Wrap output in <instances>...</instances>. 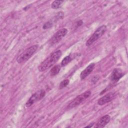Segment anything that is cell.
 <instances>
[{"instance_id": "obj_11", "label": "cell", "mask_w": 128, "mask_h": 128, "mask_svg": "<svg viewBox=\"0 0 128 128\" xmlns=\"http://www.w3.org/2000/svg\"><path fill=\"white\" fill-rule=\"evenodd\" d=\"M61 67L59 65L54 66L50 70V75L51 76H56L60 72Z\"/></svg>"}, {"instance_id": "obj_3", "label": "cell", "mask_w": 128, "mask_h": 128, "mask_svg": "<svg viewBox=\"0 0 128 128\" xmlns=\"http://www.w3.org/2000/svg\"><path fill=\"white\" fill-rule=\"evenodd\" d=\"M107 28L105 25H102L98 28L92 36L88 39L86 42V46H90L99 38H100L106 31Z\"/></svg>"}, {"instance_id": "obj_2", "label": "cell", "mask_w": 128, "mask_h": 128, "mask_svg": "<svg viewBox=\"0 0 128 128\" xmlns=\"http://www.w3.org/2000/svg\"><path fill=\"white\" fill-rule=\"evenodd\" d=\"M38 48V44L33 45L28 48L18 56L16 60L17 62L22 64L28 61L36 53Z\"/></svg>"}, {"instance_id": "obj_15", "label": "cell", "mask_w": 128, "mask_h": 128, "mask_svg": "<svg viewBox=\"0 0 128 128\" xmlns=\"http://www.w3.org/2000/svg\"><path fill=\"white\" fill-rule=\"evenodd\" d=\"M53 26V21H48L46 22L43 26H42V28L44 30H46V29H48V28H52Z\"/></svg>"}, {"instance_id": "obj_14", "label": "cell", "mask_w": 128, "mask_h": 128, "mask_svg": "<svg viewBox=\"0 0 128 128\" xmlns=\"http://www.w3.org/2000/svg\"><path fill=\"white\" fill-rule=\"evenodd\" d=\"M69 83H70V80L68 79H65L60 83L58 88L60 90L63 89L64 88H66L69 84Z\"/></svg>"}, {"instance_id": "obj_1", "label": "cell", "mask_w": 128, "mask_h": 128, "mask_svg": "<svg viewBox=\"0 0 128 128\" xmlns=\"http://www.w3.org/2000/svg\"><path fill=\"white\" fill-rule=\"evenodd\" d=\"M62 55V52L60 50L51 54L38 66V70L40 72H46L58 62Z\"/></svg>"}, {"instance_id": "obj_12", "label": "cell", "mask_w": 128, "mask_h": 128, "mask_svg": "<svg viewBox=\"0 0 128 128\" xmlns=\"http://www.w3.org/2000/svg\"><path fill=\"white\" fill-rule=\"evenodd\" d=\"M64 2L63 0H54L52 2L51 5V7L52 9L57 10L59 8Z\"/></svg>"}, {"instance_id": "obj_4", "label": "cell", "mask_w": 128, "mask_h": 128, "mask_svg": "<svg viewBox=\"0 0 128 128\" xmlns=\"http://www.w3.org/2000/svg\"><path fill=\"white\" fill-rule=\"evenodd\" d=\"M91 94V91L88 90L80 94V95L78 96L70 102V104L67 106V108L68 109H72L79 106L80 104L85 101L87 98H90Z\"/></svg>"}, {"instance_id": "obj_17", "label": "cell", "mask_w": 128, "mask_h": 128, "mask_svg": "<svg viewBox=\"0 0 128 128\" xmlns=\"http://www.w3.org/2000/svg\"><path fill=\"white\" fill-rule=\"evenodd\" d=\"M83 24V22L82 20H79L78 22H77V26H82Z\"/></svg>"}, {"instance_id": "obj_18", "label": "cell", "mask_w": 128, "mask_h": 128, "mask_svg": "<svg viewBox=\"0 0 128 128\" xmlns=\"http://www.w3.org/2000/svg\"><path fill=\"white\" fill-rule=\"evenodd\" d=\"M94 123H92V124H90V125L86 126V128H92V127L94 126Z\"/></svg>"}, {"instance_id": "obj_13", "label": "cell", "mask_w": 128, "mask_h": 128, "mask_svg": "<svg viewBox=\"0 0 128 128\" xmlns=\"http://www.w3.org/2000/svg\"><path fill=\"white\" fill-rule=\"evenodd\" d=\"M72 60V58L70 56H66L62 61L61 66H65L70 63Z\"/></svg>"}, {"instance_id": "obj_5", "label": "cell", "mask_w": 128, "mask_h": 128, "mask_svg": "<svg viewBox=\"0 0 128 128\" xmlns=\"http://www.w3.org/2000/svg\"><path fill=\"white\" fill-rule=\"evenodd\" d=\"M46 92L44 90H40L37 91L34 94L28 99L26 104V106L27 108L30 107L34 103L42 99L46 96Z\"/></svg>"}, {"instance_id": "obj_6", "label": "cell", "mask_w": 128, "mask_h": 128, "mask_svg": "<svg viewBox=\"0 0 128 128\" xmlns=\"http://www.w3.org/2000/svg\"><path fill=\"white\" fill-rule=\"evenodd\" d=\"M68 30L66 28H62L58 30L50 39L49 44L52 46L59 42L67 34Z\"/></svg>"}, {"instance_id": "obj_10", "label": "cell", "mask_w": 128, "mask_h": 128, "mask_svg": "<svg viewBox=\"0 0 128 128\" xmlns=\"http://www.w3.org/2000/svg\"><path fill=\"white\" fill-rule=\"evenodd\" d=\"M110 120V116L106 114L102 117L96 124L94 128H102L106 126Z\"/></svg>"}, {"instance_id": "obj_7", "label": "cell", "mask_w": 128, "mask_h": 128, "mask_svg": "<svg viewBox=\"0 0 128 128\" xmlns=\"http://www.w3.org/2000/svg\"><path fill=\"white\" fill-rule=\"evenodd\" d=\"M116 96L115 92H110L102 96L98 101V104L99 106H103L113 100Z\"/></svg>"}, {"instance_id": "obj_8", "label": "cell", "mask_w": 128, "mask_h": 128, "mask_svg": "<svg viewBox=\"0 0 128 128\" xmlns=\"http://www.w3.org/2000/svg\"><path fill=\"white\" fill-rule=\"evenodd\" d=\"M124 74L120 68H115L112 72L110 76V80L112 82H117L120 79L122 78Z\"/></svg>"}, {"instance_id": "obj_16", "label": "cell", "mask_w": 128, "mask_h": 128, "mask_svg": "<svg viewBox=\"0 0 128 128\" xmlns=\"http://www.w3.org/2000/svg\"><path fill=\"white\" fill-rule=\"evenodd\" d=\"M99 79H100V76H94L92 78V82L94 84H95L98 81Z\"/></svg>"}, {"instance_id": "obj_9", "label": "cell", "mask_w": 128, "mask_h": 128, "mask_svg": "<svg viewBox=\"0 0 128 128\" xmlns=\"http://www.w3.org/2000/svg\"><path fill=\"white\" fill-rule=\"evenodd\" d=\"M96 64L94 63H92L82 72L80 75L81 80H85L92 72Z\"/></svg>"}]
</instances>
